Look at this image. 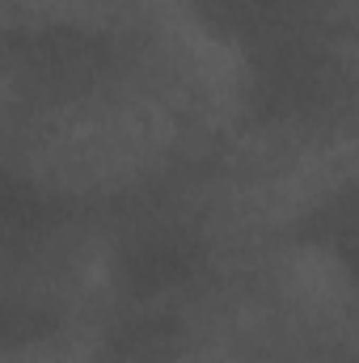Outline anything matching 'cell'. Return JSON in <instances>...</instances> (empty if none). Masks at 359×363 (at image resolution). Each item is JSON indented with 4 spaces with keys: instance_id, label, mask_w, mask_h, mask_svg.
<instances>
[{
    "instance_id": "cell-1",
    "label": "cell",
    "mask_w": 359,
    "mask_h": 363,
    "mask_svg": "<svg viewBox=\"0 0 359 363\" xmlns=\"http://www.w3.org/2000/svg\"><path fill=\"white\" fill-rule=\"evenodd\" d=\"M241 81L182 0H9L4 178L77 207L144 203L224 135Z\"/></svg>"
},
{
    "instance_id": "cell-2",
    "label": "cell",
    "mask_w": 359,
    "mask_h": 363,
    "mask_svg": "<svg viewBox=\"0 0 359 363\" xmlns=\"http://www.w3.org/2000/svg\"><path fill=\"white\" fill-rule=\"evenodd\" d=\"M317 245L334 258V267L343 274V287H347V300H351V313H355V321H359V228L338 233V237H326Z\"/></svg>"
}]
</instances>
